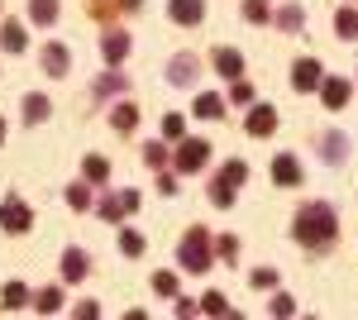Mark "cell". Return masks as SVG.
I'll use <instances>...</instances> for the list:
<instances>
[{
	"label": "cell",
	"instance_id": "1",
	"mask_svg": "<svg viewBox=\"0 0 358 320\" xmlns=\"http://www.w3.org/2000/svg\"><path fill=\"white\" fill-rule=\"evenodd\" d=\"M292 235H296V244H306L310 253H320V249H330V244L339 239V215H334L330 201H306L301 211H296Z\"/></svg>",
	"mask_w": 358,
	"mask_h": 320
},
{
	"label": "cell",
	"instance_id": "2",
	"mask_svg": "<svg viewBox=\"0 0 358 320\" xmlns=\"http://www.w3.org/2000/svg\"><path fill=\"white\" fill-rule=\"evenodd\" d=\"M177 263L187 267V272H210L215 267V239H210V230L206 225H192L182 244H177Z\"/></svg>",
	"mask_w": 358,
	"mask_h": 320
},
{
	"label": "cell",
	"instance_id": "3",
	"mask_svg": "<svg viewBox=\"0 0 358 320\" xmlns=\"http://www.w3.org/2000/svg\"><path fill=\"white\" fill-rule=\"evenodd\" d=\"M244 182H248V162H244V158H229V162H220V167H215V177H210V206L229 211Z\"/></svg>",
	"mask_w": 358,
	"mask_h": 320
},
{
	"label": "cell",
	"instance_id": "4",
	"mask_svg": "<svg viewBox=\"0 0 358 320\" xmlns=\"http://www.w3.org/2000/svg\"><path fill=\"white\" fill-rule=\"evenodd\" d=\"M210 162V144L206 139H177V153H172V167H177V177H192V172H201Z\"/></svg>",
	"mask_w": 358,
	"mask_h": 320
},
{
	"label": "cell",
	"instance_id": "5",
	"mask_svg": "<svg viewBox=\"0 0 358 320\" xmlns=\"http://www.w3.org/2000/svg\"><path fill=\"white\" fill-rule=\"evenodd\" d=\"M0 225H5L10 235H24L29 225H34V211H29L20 196H5V201H0Z\"/></svg>",
	"mask_w": 358,
	"mask_h": 320
},
{
	"label": "cell",
	"instance_id": "6",
	"mask_svg": "<svg viewBox=\"0 0 358 320\" xmlns=\"http://www.w3.org/2000/svg\"><path fill=\"white\" fill-rule=\"evenodd\" d=\"M38 67H43L48 77H67V72H72V48H67V43H43V48H38Z\"/></svg>",
	"mask_w": 358,
	"mask_h": 320
},
{
	"label": "cell",
	"instance_id": "7",
	"mask_svg": "<svg viewBox=\"0 0 358 320\" xmlns=\"http://www.w3.org/2000/svg\"><path fill=\"white\" fill-rule=\"evenodd\" d=\"M129 48H134V43H129V34H124V29H106V34H101V57H106V62H110V67H120V62H124V57H129Z\"/></svg>",
	"mask_w": 358,
	"mask_h": 320
},
{
	"label": "cell",
	"instance_id": "8",
	"mask_svg": "<svg viewBox=\"0 0 358 320\" xmlns=\"http://www.w3.org/2000/svg\"><path fill=\"white\" fill-rule=\"evenodd\" d=\"M320 81H325V67H320V62H315V57H301V62H296V67H292V86H296V91H320Z\"/></svg>",
	"mask_w": 358,
	"mask_h": 320
},
{
	"label": "cell",
	"instance_id": "9",
	"mask_svg": "<svg viewBox=\"0 0 358 320\" xmlns=\"http://www.w3.org/2000/svg\"><path fill=\"white\" fill-rule=\"evenodd\" d=\"M196 77H201V57L196 53H177L167 62V81H172V86H192Z\"/></svg>",
	"mask_w": 358,
	"mask_h": 320
},
{
	"label": "cell",
	"instance_id": "10",
	"mask_svg": "<svg viewBox=\"0 0 358 320\" xmlns=\"http://www.w3.org/2000/svg\"><path fill=\"white\" fill-rule=\"evenodd\" d=\"M167 15H172V25L196 29L206 20V0H167Z\"/></svg>",
	"mask_w": 358,
	"mask_h": 320
},
{
	"label": "cell",
	"instance_id": "11",
	"mask_svg": "<svg viewBox=\"0 0 358 320\" xmlns=\"http://www.w3.org/2000/svg\"><path fill=\"white\" fill-rule=\"evenodd\" d=\"M320 96H325V110H344V106H349V96H354V81L325 77V81H320Z\"/></svg>",
	"mask_w": 358,
	"mask_h": 320
},
{
	"label": "cell",
	"instance_id": "12",
	"mask_svg": "<svg viewBox=\"0 0 358 320\" xmlns=\"http://www.w3.org/2000/svg\"><path fill=\"white\" fill-rule=\"evenodd\" d=\"M210 62H215V72H220L224 81H234V77H244V53H239V48H215V53H210Z\"/></svg>",
	"mask_w": 358,
	"mask_h": 320
},
{
	"label": "cell",
	"instance_id": "13",
	"mask_svg": "<svg viewBox=\"0 0 358 320\" xmlns=\"http://www.w3.org/2000/svg\"><path fill=\"white\" fill-rule=\"evenodd\" d=\"M244 130L253 134V139H268V134H277V110L273 106H253L244 120Z\"/></svg>",
	"mask_w": 358,
	"mask_h": 320
},
{
	"label": "cell",
	"instance_id": "14",
	"mask_svg": "<svg viewBox=\"0 0 358 320\" xmlns=\"http://www.w3.org/2000/svg\"><path fill=\"white\" fill-rule=\"evenodd\" d=\"M273 182L277 187H301V162L292 153H277L273 158Z\"/></svg>",
	"mask_w": 358,
	"mask_h": 320
},
{
	"label": "cell",
	"instance_id": "15",
	"mask_svg": "<svg viewBox=\"0 0 358 320\" xmlns=\"http://www.w3.org/2000/svg\"><path fill=\"white\" fill-rule=\"evenodd\" d=\"M320 158L330 162V167H334V162H344V158H349V139H344L339 130H325V134H320Z\"/></svg>",
	"mask_w": 358,
	"mask_h": 320
},
{
	"label": "cell",
	"instance_id": "16",
	"mask_svg": "<svg viewBox=\"0 0 358 320\" xmlns=\"http://www.w3.org/2000/svg\"><path fill=\"white\" fill-rule=\"evenodd\" d=\"M86 272H91V258H86L82 249H62V277L67 282H82Z\"/></svg>",
	"mask_w": 358,
	"mask_h": 320
},
{
	"label": "cell",
	"instance_id": "17",
	"mask_svg": "<svg viewBox=\"0 0 358 320\" xmlns=\"http://www.w3.org/2000/svg\"><path fill=\"white\" fill-rule=\"evenodd\" d=\"M334 34H339L344 43H358V10L354 5H339V10H334Z\"/></svg>",
	"mask_w": 358,
	"mask_h": 320
},
{
	"label": "cell",
	"instance_id": "18",
	"mask_svg": "<svg viewBox=\"0 0 358 320\" xmlns=\"http://www.w3.org/2000/svg\"><path fill=\"white\" fill-rule=\"evenodd\" d=\"M0 48H5V53H24V48H29L24 25H20V20H5V25H0Z\"/></svg>",
	"mask_w": 358,
	"mask_h": 320
},
{
	"label": "cell",
	"instance_id": "19",
	"mask_svg": "<svg viewBox=\"0 0 358 320\" xmlns=\"http://www.w3.org/2000/svg\"><path fill=\"white\" fill-rule=\"evenodd\" d=\"M82 177L91 187H106V182H110V162L101 158V153H91V158H82Z\"/></svg>",
	"mask_w": 358,
	"mask_h": 320
},
{
	"label": "cell",
	"instance_id": "20",
	"mask_svg": "<svg viewBox=\"0 0 358 320\" xmlns=\"http://www.w3.org/2000/svg\"><path fill=\"white\" fill-rule=\"evenodd\" d=\"M273 25L282 29V34H301V25H306V10H301V5H282V10L273 15Z\"/></svg>",
	"mask_w": 358,
	"mask_h": 320
},
{
	"label": "cell",
	"instance_id": "21",
	"mask_svg": "<svg viewBox=\"0 0 358 320\" xmlns=\"http://www.w3.org/2000/svg\"><path fill=\"white\" fill-rule=\"evenodd\" d=\"M96 215H101L106 225H120V220H124L129 211H124V201H120V196L110 191V196H101V201H96Z\"/></svg>",
	"mask_w": 358,
	"mask_h": 320
},
{
	"label": "cell",
	"instance_id": "22",
	"mask_svg": "<svg viewBox=\"0 0 358 320\" xmlns=\"http://www.w3.org/2000/svg\"><path fill=\"white\" fill-rule=\"evenodd\" d=\"M29 306V287L24 282H5V292H0V311H20Z\"/></svg>",
	"mask_w": 358,
	"mask_h": 320
},
{
	"label": "cell",
	"instance_id": "23",
	"mask_svg": "<svg viewBox=\"0 0 358 320\" xmlns=\"http://www.w3.org/2000/svg\"><path fill=\"white\" fill-rule=\"evenodd\" d=\"M48 110H53V106H48V96H38V91H29V96H24V120H29V125H43Z\"/></svg>",
	"mask_w": 358,
	"mask_h": 320
},
{
	"label": "cell",
	"instance_id": "24",
	"mask_svg": "<svg viewBox=\"0 0 358 320\" xmlns=\"http://www.w3.org/2000/svg\"><path fill=\"white\" fill-rule=\"evenodd\" d=\"M110 125H115L120 134H134V125H138V110L129 106V101H120V106L110 110Z\"/></svg>",
	"mask_w": 358,
	"mask_h": 320
},
{
	"label": "cell",
	"instance_id": "25",
	"mask_svg": "<svg viewBox=\"0 0 358 320\" xmlns=\"http://www.w3.org/2000/svg\"><path fill=\"white\" fill-rule=\"evenodd\" d=\"M29 301H34V311H43V316L62 311V292H57V287H43V292H34Z\"/></svg>",
	"mask_w": 358,
	"mask_h": 320
},
{
	"label": "cell",
	"instance_id": "26",
	"mask_svg": "<svg viewBox=\"0 0 358 320\" xmlns=\"http://www.w3.org/2000/svg\"><path fill=\"white\" fill-rule=\"evenodd\" d=\"M110 91H115V96H124V91H129V81L120 77V72H106V77L96 81V101H106Z\"/></svg>",
	"mask_w": 358,
	"mask_h": 320
},
{
	"label": "cell",
	"instance_id": "27",
	"mask_svg": "<svg viewBox=\"0 0 358 320\" xmlns=\"http://www.w3.org/2000/svg\"><path fill=\"white\" fill-rule=\"evenodd\" d=\"M196 115H201V120H220V115H224V101L215 96V91H206V96H196Z\"/></svg>",
	"mask_w": 358,
	"mask_h": 320
},
{
	"label": "cell",
	"instance_id": "28",
	"mask_svg": "<svg viewBox=\"0 0 358 320\" xmlns=\"http://www.w3.org/2000/svg\"><path fill=\"white\" fill-rule=\"evenodd\" d=\"M29 20H34V25H53L57 20V0H29Z\"/></svg>",
	"mask_w": 358,
	"mask_h": 320
},
{
	"label": "cell",
	"instance_id": "29",
	"mask_svg": "<svg viewBox=\"0 0 358 320\" xmlns=\"http://www.w3.org/2000/svg\"><path fill=\"white\" fill-rule=\"evenodd\" d=\"M248 287H253V292H273L277 287V267H253V272H248Z\"/></svg>",
	"mask_w": 358,
	"mask_h": 320
},
{
	"label": "cell",
	"instance_id": "30",
	"mask_svg": "<svg viewBox=\"0 0 358 320\" xmlns=\"http://www.w3.org/2000/svg\"><path fill=\"white\" fill-rule=\"evenodd\" d=\"M244 20L248 25H268L273 20V5L268 0H244Z\"/></svg>",
	"mask_w": 358,
	"mask_h": 320
},
{
	"label": "cell",
	"instance_id": "31",
	"mask_svg": "<svg viewBox=\"0 0 358 320\" xmlns=\"http://www.w3.org/2000/svg\"><path fill=\"white\" fill-rule=\"evenodd\" d=\"M67 206H72V211H91V187H86V182H72V187H67Z\"/></svg>",
	"mask_w": 358,
	"mask_h": 320
},
{
	"label": "cell",
	"instance_id": "32",
	"mask_svg": "<svg viewBox=\"0 0 358 320\" xmlns=\"http://www.w3.org/2000/svg\"><path fill=\"white\" fill-rule=\"evenodd\" d=\"M120 253H124V258H138V253H143V235H138V230H120Z\"/></svg>",
	"mask_w": 358,
	"mask_h": 320
},
{
	"label": "cell",
	"instance_id": "33",
	"mask_svg": "<svg viewBox=\"0 0 358 320\" xmlns=\"http://www.w3.org/2000/svg\"><path fill=\"white\" fill-rule=\"evenodd\" d=\"M201 311H206V316H229V301H224V292H206V296H201Z\"/></svg>",
	"mask_w": 358,
	"mask_h": 320
},
{
	"label": "cell",
	"instance_id": "34",
	"mask_svg": "<svg viewBox=\"0 0 358 320\" xmlns=\"http://www.w3.org/2000/svg\"><path fill=\"white\" fill-rule=\"evenodd\" d=\"M215 258L234 263V258H239V239H234V235H220V239H215Z\"/></svg>",
	"mask_w": 358,
	"mask_h": 320
},
{
	"label": "cell",
	"instance_id": "35",
	"mask_svg": "<svg viewBox=\"0 0 358 320\" xmlns=\"http://www.w3.org/2000/svg\"><path fill=\"white\" fill-rule=\"evenodd\" d=\"M182 134H187V120H182V115H163V139H172V144H177Z\"/></svg>",
	"mask_w": 358,
	"mask_h": 320
},
{
	"label": "cell",
	"instance_id": "36",
	"mask_svg": "<svg viewBox=\"0 0 358 320\" xmlns=\"http://www.w3.org/2000/svg\"><path fill=\"white\" fill-rule=\"evenodd\" d=\"M229 101H234V106H253V86L234 77V86H229Z\"/></svg>",
	"mask_w": 358,
	"mask_h": 320
},
{
	"label": "cell",
	"instance_id": "37",
	"mask_svg": "<svg viewBox=\"0 0 358 320\" xmlns=\"http://www.w3.org/2000/svg\"><path fill=\"white\" fill-rule=\"evenodd\" d=\"M143 162H148L153 172H158V167H167V148H163V144H148V148H143Z\"/></svg>",
	"mask_w": 358,
	"mask_h": 320
},
{
	"label": "cell",
	"instance_id": "38",
	"mask_svg": "<svg viewBox=\"0 0 358 320\" xmlns=\"http://www.w3.org/2000/svg\"><path fill=\"white\" fill-rule=\"evenodd\" d=\"M153 292L158 296H177V277H172V272H153Z\"/></svg>",
	"mask_w": 358,
	"mask_h": 320
},
{
	"label": "cell",
	"instance_id": "39",
	"mask_svg": "<svg viewBox=\"0 0 358 320\" xmlns=\"http://www.w3.org/2000/svg\"><path fill=\"white\" fill-rule=\"evenodd\" d=\"M273 316H296V301H292L287 292H277L273 296Z\"/></svg>",
	"mask_w": 358,
	"mask_h": 320
},
{
	"label": "cell",
	"instance_id": "40",
	"mask_svg": "<svg viewBox=\"0 0 358 320\" xmlns=\"http://www.w3.org/2000/svg\"><path fill=\"white\" fill-rule=\"evenodd\" d=\"M158 191H163V196H177V172H163V167H158Z\"/></svg>",
	"mask_w": 358,
	"mask_h": 320
},
{
	"label": "cell",
	"instance_id": "41",
	"mask_svg": "<svg viewBox=\"0 0 358 320\" xmlns=\"http://www.w3.org/2000/svg\"><path fill=\"white\" fill-rule=\"evenodd\" d=\"M120 201H124V211H138V191H134V187L120 191Z\"/></svg>",
	"mask_w": 358,
	"mask_h": 320
},
{
	"label": "cell",
	"instance_id": "42",
	"mask_svg": "<svg viewBox=\"0 0 358 320\" xmlns=\"http://www.w3.org/2000/svg\"><path fill=\"white\" fill-rule=\"evenodd\" d=\"M77 316H82V320H96V316H101V306H96V301H82V306H77Z\"/></svg>",
	"mask_w": 358,
	"mask_h": 320
},
{
	"label": "cell",
	"instance_id": "43",
	"mask_svg": "<svg viewBox=\"0 0 358 320\" xmlns=\"http://www.w3.org/2000/svg\"><path fill=\"white\" fill-rule=\"evenodd\" d=\"M110 5H120V0H91V10H96V15H101V20H106V15H110Z\"/></svg>",
	"mask_w": 358,
	"mask_h": 320
},
{
	"label": "cell",
	"instance_id": "44",
	"mask_svg": "<svg viewBox=\"0 0 358 320\" xmlns=\"http://www.w3.org/2000/svg\"><path fill=\"white\" fill-rule=\"evenodd\" d=\"M120 10H124V15H134V10H143V0H120Z\"/></svg>",
	"mask_w": 358,
	"mask_h": 320
},
{
	"label": "cell",
	"instance_id": "45",
	"mask_svg": "<svg viewBox=\"0 0 358 320\" xmlns=\"http://www.w3.org/2000/svg\"><path fill=\"white\" fill-rule=\"evenodd\" d=\"M0 144H5V120H0Z\"/></svg>",
	"mask_w": 358,
	"mask_h": 320
}]
</instances>
